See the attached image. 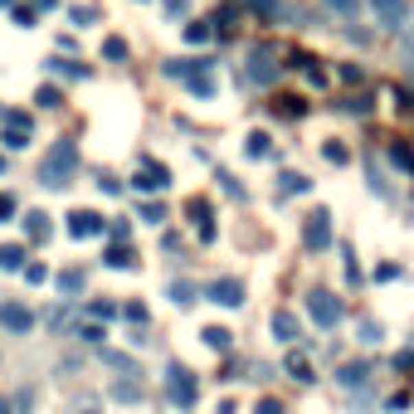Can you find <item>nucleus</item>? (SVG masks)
Instances as JSON below:
<instances>
[{"label":"nucleus","mask_w":414,"mask_h":414,"mask_svg":"<svg viewBox=\"0 0 414 414\" xmlns=\"http://www.w3.org/2000/svg\"><path fill=\"white\" fill-rule=\"evenodd\" d=\"M166 400H171L176 409H190V404L200 400V376H195L190 366H181V360H171V366H166Z\"/></svg>","instance_id":"nucleus-2"},{"label":"nucleus","mask_w":414,"mask_h":414,"mask_svg":"<svg viewBox=\"0 0 414 414\" xmlns=\"http://www.w3.org/2000/svg\"><path fill=\"white\" fill-rule=\"evenodd\" d=\"M0 141H5V151H25V146H30V127H5V132H0Z\"/></svg>","instance_id":"nucleus-22"},{"label":"nucleus","mask_w":414,"mask_h":414,"mask_svg":"<svg viewBox=\"0 0 414 414\" xmlns=\"http://www.w3.org/2000/svg\"><path fill=\"white\" fill-rule=\"evenodd\" d=\"M181 15H190V0H166V20H181Z\"/></svg>","instance_id":"nucleus-36"},{"label":"nucleus","mask_w":414,"mask_h":414,"mask_svg":"<svg viewBox=\"0 0 414 414\" xmlns=\"http://www.w3.org/2000/svg\"><path fill=\"white\" fill-rule=\"evenodd\" d=\"M166 297H171V307H181V312H185V307H195V288H190V283H171Z\"/></svg>","instance_id":"nucleus-20"},{"label":"nucleus","mask_w":414,"mask_h":414,"mask_svg":"<svg viewBox=\"0 0 414 414\" xmlns=\"http://www.w3.org/2000/svg\"><path fill=\"white\" fill-rule=\"evenodd\" d=\"M307 317H312L317 327H336L341 322V297L336 292H327V288H312V292H307Z\"/></svg>","instance_id":"nucleus-4"},{"label":"nucleus","mask_w":414,"mask_h":414,"mask_svg":"<svg viewBox=\"0 0 414 414\" xmlns=\"http://www.w3.org/2000/svg\"><path fill=\"white\" fill-rule=\"evenodd\" d=\"M390 278H400V268H395V264H380V268H376V283H390Z\"/></svg>","instance_id":"nucleus-45"},{"label":"nucleus","mask_w":414,"mask_h":414,"mask_svg":"<svg viewBox=\"0 0 414 414\" xmlns=\"http://www.w3.org/2000/svg\"><path fill=\"white\" fill-rule=\"evenodd\" d=\"M371 108H376L371 97H351V102H346V113H371Z\"/></svg>","instance_id":"nucleus-44"},{"label":"nucleus","mask_w":414,"mask_h":414,"mask_svg":"<svg viewBox=\"0 0 414 414\" xmlns=\"http://www.w3.org/2000/svg\"><path fill=\"white\" fill-rule=\"evenodd\" d=\"M371 10H376V20L385 30H404L409 25V5H404V0H371Z\"/></svg>","instance_id":"nucleus-10"},{"label":"nucleus","mask_w":414,"mask_h":414,"mask_svg":"<svg viewBox=\"0 0 414 414\" xmlns=\"http://www.w3.org/2000/svg\"><path fill=\"white\" fill-rule=\"evenodd\" d=\"M244 5H253V10H273V0H244Z\"/></svg>","instance_id":"nucleus-49"},{"label":"nucleus","mask_w":414,"mask_h":414,"mask_svg":"<svg viewBox=\"0 0 414 414\" xmlns=\"http://www.w3.org/2000/svg\"><path fill=\"white\" fill-rule=\"evenodd\" d=\"M200 341L210 346V351H220V356H225V351L234 346V332H229V327H200Z\"/></svg>","instance_id":"nucleus-14"},{"label":"nucleus","mask_w":414,"mask_h":414,"mask_svg":"<svg viewBox=\"0 0 414 414\" xmlns=\"http://www.w3.org/2000/svg\"><path fill=\"white\" fill-rule=\"evenodd\" d=\"M166 181H171V171L161 166V161H151V157H141V166H137V176H132V190L141 195H151V190H166Z\"/></svg>","instance_id":"nucleus-6"},{"label":"nucleus","mask_w":414,"mask_h":414,"mask_svg":"<svg viewBox=\"0 0 414 414\" xmlns=\"http://www.w3.org/2000/svg\"><path fill=\"white\" fill-rule=\"evenodd\" d=\"M322 157H327V161H336V166H346V161H351V151H346L341 141H322Z\"/></svg>","instance_id":"nucleus-30"},{"label":"nucleus","mask_w":414,"mask_h":414,"mask_svg":"<svg viewBox=\"0 0 414 414\" xmlns=\"http://www.w3.org/2000/svg\"><path fill=\"white\" fill-rule=\"evenodd\" d=\"M234 409H239L234 400H220V404H215V414H234Z\"/></svg>","instance_id":"nucleus-48"},{"label":"nucleus","mask_w":414,"mask_h":414,"mask_svg":"<svg viewBox=\"0 0 414 414\" xmlns=\"http://www.w3.org/2000/svg\"><path fill=\"white\" fill-rule=\"evenodd\" d=\"M0 327H5L10 336H30V332H34V312H30L25 302L5 297V302H0Z\"/></svg>","instance_id":"nucleus-5"},{"label":"nucleus","mask_w":414,"mask_h":414,"mask_svg":"<svg viewBox=\"0 0 414 414\" xmlns=\"http://www.w3.org/2000/svg\"><path fill=\"white\" fill-rule=\"evenodd\" d=\"M59 292H83V268H69V273H59Z\"/></svg>","instance_id":"nucleus-28"},{"label":"nucleus","mask_w":414,"mask_h":414,"mask_svg":"<svg viewBox=\"0 0 414 414\" xmlns=\"http://www.w3.org/2000/svg\"><path fill=\"white\" fill-rule=\"evenodd\" d=\"M185 39H190V44H205V39H210V25H205V20L185 25Z\"/></svg>","instance_id":"nucleus-33"},{"label":"nucleus","mask_w":414,"mask_h":414,"mask_svg":"<svg viewBox=\"0 0 414 414\" xmlns=\"http://www.w3.org/2000/svg\"><path fill=\"white\" fill-rule=\"evenodd\" d=\"M137 220H141V225H161V220H166V205H157V200H146L141 210H137Z\"/></svg>","instance_id":"nucleus-26"},{"label":"nucleus","mask_w":414,"mask_h":414,"mask_svg":"<svg viewBox=\"0 0 414 414\" xmlns=\"http://www.w3.org/2000/svg\"><path fill=\"white\" fill-rule=\"evenodd\" d=\"M283 371H288V380H297V385H312L317 376H312V366H307V356H288L283 360Z\"/></svg>","instance_id":"nucleus-17"},{"label":"nucleus","mask_w":414,"mask_h":414,"mask_svg":"<svg viewBox=\"0 0 414 414\" xmlns=\"http://www.w3.org/2000/svg\"><path fill=\"white\" fill-rule=\"evenodd\" d=\"M327 5H332V10H341V15H351V10H356V0H327Z\"/></svg>","instance_id":"nucleus-47"},{"label":"nucleus","mask_w":414,"mask_h":414,"mask_svg":"<svg viewBox=\"0 0 414 414\" xmlns=\"http://www.w3.org/2000/svg\"><path fill=\"white\" fill-rule=\"evenodd\" d=\"M122 312H127V322H137V327H146V307H137V302H127Z\"/></svg>","instance_id":"nucleus-38"},{"label":"nucleus","mask_w":414,"mask_h":414,"mask_svg":"<svg viewBox=\"0 0 414 414\" xmlns=\"http://www.w3.org/2000/svg\"><path fill=\"white\" fill-rule=\"evenodd\" d=\"M336 380H341L346 390H356L360 380H366V366H341V371H336Z\"/></svg>","instance_id":"nucleus-29"},{"label":"nucleus","mask_w":414,"mask_h":414,"mask_svg":"<svg viewBox=\"0 0 414 414\" xmlns=\"http://www.w3.org/2000/svg\"><path fill=\"white\" fill-rule=\"evenodd\" d=\"M268 327H273V341H283V346H292V341L302 336V322H297L292 307H278V312L268 317Z\"/></svg>","instance_id":"nucleus-7"},{"label":"nucleus","mask_w":414,"mask_h":414,"mask_svg":"<svg viewBox=\"0 0 414 414\" xmlns=\"http://www.w3.org/2000/svg\"><path fill=\"white\" fill-rule=\"evenodd\" d=\"M25 278H30V283H44L49 268H44V264H25Z\"/></svg>","instance_id":"nucleus-42"},{"label":"nucleus","mask_w":414,"mask_h":414,"mask_svg":"<svg viewBox=\"0 0 414 414\" xmlns=\"http://www.w3.org/2000/svg\"><path fill=\"white\" fill-rule=\"evenodd\" d=\"M253 414H288V409H283V400H258Z\"/></svg>","instance_id":"nucleus-37"},{"label":"nucleus","mask_w":414,"mask_h":414,"mask_svg":"<svg viewBox=\"0 0 414 414\" xmlns=\"http://www.w3.org/2000/svg\"><path fill=\"white\" fill-rule=\"evenodd\" d=\"M0 171H5V157H0Z\"/></svg>","instance_id":"nucleus-51"},{"label":"nucleus","mask_w":414,"mask_h":414,"mask_svg":"<svg viewBox=\"0 0 414 414\" xmlns=\"http://www.w3.org/2000/svg\"><path fill=\"white\" fill-rule=\"evenodd\" d=\"M205 297L220 302V307H244V283L239 278H215L210 288H205Z\"/></svg>","instance_id":"nucleus-9"},{"label":"nucleus","mask_w":414,"mask_h":414,"mask_svg":"<svg viewBox=\"0 0 414 414\" xmlns=\"http://www.w3.org/2000/svg\"><path fill=\"white\" fill-rule=\"evenodd\" d=\"M15 25H20V30H30V25H34V10H25V5H20V10H15Z\"/></svg>","instance_id":"nucleus-46"},{"label":"nucleus","mask_w":414,"mask_h":414,"mask_svg":"<svg viewBox=\"0 0 414 414\" xmlns=\"http://www.w3.org/2000/svg\"><path fill=\"white\" fill-rule=\"evenodd\" d=\"M185 210H190V220H195V229H200V244H215V225H210V200H205V195H195V200L185 205Z\"/></svg>","instance_id":"nucleus-12"},{"label":"nucleus","mask_w":414,"mask_h":414,"mask_svg":"<svg viewBox=\"0 0 414 414\" xmlns=\"http://www.w3.org/2000/svg\"><path fill=\"white\" fill-rule=\"evenodd\" d=\"M102 229H108V220H102L97 210H73V215H69V234H73V239H97Z\"/></svg>","instance_id":"nucleus-8"},{"label":"nucleus","mask_w":414,"mask_h":414,"mask_svg":"<svg viewBox=\"0 0 414 414\" xmlns=\"http://www.w3.org/2000/svg\"><path fill=\"white\" fill-rule=\"evenodd\" d=\"M273 113H278V117H302L307 102H302V97H273Z\"/></svg>","instance_id":"nucleus-23"},{"label":"nucleus","mask_w":414,"mask_h":414,"mask_svg":"<svg viewBox=\"0 0 414 414\" xmlns=\"http://www.w3.org/2000/svg\"><path fill=\"white\" fill-rule=\"evenodd\" d=\"M64 414H102V395L83 390V395H73V400L64 404Z\"/></svg>","instance_id":"nucleus-15"},{"label":"nucleus","mask_w":414,"mask_h":414,"mask_svg":"<svg viewBox=\"0 0 414 414\" xmlns=\"http://www.w3.org/2000/svg\"><path fill=\"white\" fill-rule=\"evenodd\" d=\"M113 400H127V404H137V400H141V385L122 376V380H113Z\"/></svg>","instance_id":"nucleus-24"},{"label":"nucleus","mask_w":414,"mask_h":414,"mask_svg":"<svg viewBox=\"0 0 414 414\" xmlns=\"http://www.w3.org/2000/svg\"><path fill=\"white\" fill-rule=\"evenodd\" d=\"M220 181H225V190H229V195H234V200H244V185H239V181H234V176H229V171H220Z\"/></svg>","instance_id":"nucleus-41"},{"label":"nucleus","mask_w":414,"mask_h":414,"mask_svg":"<svg viewBox=\"0 0 414 414\" xmlns=\"http://www.w3.org/2000/svg\"><path fill=\"white\" fill-rule=\"evenodd\" d=\"M34 5H39V10H49V5H54V0H34Z\"/></svg>","instance_id":"nucleus-50"},{"label":"nucleus","mask_w":414,"mask_h":414,"mask_svg":"<svg viewBox=\"0 0 414 414\" xmlns=\"http://www.w3.org/2000/svg\"><path fill=\"white\" fill-rule=\"evenodd\" d=\"M20 215V205H15V195L10 190H0V220H15Z\"/></svg>","instance_id":"nucleus-32"},{"label":"nucleus","mask_w":414,"mask_h":414,"mask_svg":"<svg viewBox=\"0 0 414 414\" xmlns=\"http://www.w3.org/2000/svg\"><path fill=\"white\" fill-rule=\"evenodd\" d=\"M102 54H108L113 64H122V59H127V39H117V34H108V39H102Z\"/></svg>","instance_id":"nucleus-27"},{"label":"nucleus","mask_w":414,"mask_h":414,"mask_svg":"<svg viewBox=\"0 0 414 414\" xmlns=\"http://www.w3.org/2000/svg\"><path fill=\"white\" fill-rule=\"evenodd\" d=\"M25 268V244H0V273H20Z\"/></svg>","instance_id":"nucleus-16"},{"label":"nucleus","mask_w":414,"mask_h":414,"mask_svg":"<svg viewBox=\"0 0 414 414\" xmlns=\"http://www.w3.org/2000/svg\"><path fill=\"white\" fill-rule=\"evenodd\" d=\"M88 312H93V317H102V322H108V317L117 312V307H113V302H93V307H88Z\"/></svg>","instance_id":"nucleus-43"},{"label":"nucleus","mask_w":414,"mask_h":414,"mask_svg":"<svg viewBox=\"0 0 414 414\" xmlns=\"http://www.w3.org/2000/svg\"><path fill=\"white\" fill-rule=\"evenodd\" d=\"M244 157H249V161H268V157H273V137H268V132H249V137H244Z\"/></svg>","instance_id":"nucleus-13"},{"label":"nucleus","mask_w":414,"mask_h":414,"mask_svg":"<svg viewBox=\"0 0 414 414\" xmlns=\"http://www.w3.org/2000/svg\"><path fill=\"white\" fill-rule=\"evenodd\" d=\"M97 190H108V195H117V190H122V181H117V176H108V171H102V176H97Z\"/></svg>","instance_id":"nucleus-39"},{"label":"nucleus","mask_w":414,"mask_h":414,"mask_svg":"<svg viewBox=\"0 0 414 414\" xmlns=\"http://www.w3.org/2000/svg\"><path fill=\"white\" fill-rule=\"evenodd\" d=\"M302 249L307 253H327L332 249V210H312L302 220Z\"/></svg>","instance_id":"nucleus-3"},{"label":"nucleus","mask_w":414,"mask_h":414,"mask_svg":"<svg viewBox=\"0 0 414 414\" xmlns=\"http://www.w3.org/2000/svg\"><path fill=\"white\" fill-rule=\"evenodd\" d=\"M34 102H39V108H64V93H59L54 83H44V88L34 93Z\"/></svg>","instance_id":"nucleus-25"},{"label":"nucleus","mask_w":414,"mask_h":414,"mask_svg":"<svg viewBox=\"0 0 414 414\" xmlns=\"http://www.w3.org/2000/svg\"><path fill=\"white\" fill-rule=\"evenodd\" d=\"M409 39H414V25H409Z\"/></svg>","instance_id":"nucleus-52"},{"label":"nucleus","mask_w":414,"mask_h":414,"mask_svg":"<svg viewBox=\"0 0 414 414\" xmlns=\"http://www.w3.org/2000/svg\"><path fill=\"white\" fill-rule=\"evenodd\" d=\"M73 171H78V141L59 137V141H54V151H49L44 166H39V185L59 190V185H69V176H73Z\"/></svg>","instance_id":"nucleus-1"},{"label":"nucleus","mask_w":414,"mask_h":414,"mask_svg":"<svg viewBox=\"0 0 414 414\" xmlns=\"http://www.w3.org/2000/svg\"><path fill=\"white\" fill-rule=\"evenodd\" d=\"M102 264H108V268H137V253L127 244H113L108 253H102Z\"/></svg>","instance_id":"nucleus-18"},{"label":"nucleus","mask_w":414,"mask_h":414,"mask_svg":"<svg viewBox=\"0 0 414 414\" xmlns=\"http://www.w3.org/2000/svg\"><path fill=\"white\" fill-rule=\"evenodd\" d=\"M102 336H108V332H102L97 322H88V327H78V341H88V346H97Z\"/></svg>","instance_id":"nucleus-34"},{"label":"nucleus","mask_w":414,"mask_h":414,"mask_svg":"<svg viewBox=\"0 0 414 414\" xmlns=\"http://www.w3.org/2000/svg\"><path fill=\"white\" fill-rule=\"evenodd\" d=\"M49 69H54V73H69V78H83L88 69H78V64H64V59H49Z\"/></svg>","instance_id":"nucleus-35"},{"label":"nucleus","mask_w":414,"mask_h":414,"mask_svg":"<svg viewBox=\"0 0 414 414\" xmlns=\"http://www.w3.org/2000/svg\"><path fill=\"white\" fill-rule=\"evenodd\" d=\"M278 185H283L288 195H307V190H312V176H302V171H283V176H278Z\"/></svg>","instance_id":"nucleus-19"},{"label":"nucleus","mask_w":414,"mask_h":414,"mask_svg":"<svg viewBox=\"0 0 414 414\" xmlns=\"http://www.w3.org/2000/svg\"><path fill=\"white\" fill-rule=\"evenodd\" d=\"M273 78H278V64H273V54H268V49H253V54H249V83L268 88Z\"/></svg>","instance_id":"nucleus-11"},{"label":"nucleus","mask_w":414,"mask_h":414,"mask_svg":"<svg viewBox=\"0 0 414 414\" xmlns=\"http://www.w3.org/2000/svg\"><path fill=\"white\" fill-rule=\"evenodd\" d=\"M341 78H346V83H366V69H356V64H341Z\"/></svg>","instance_id":"nucleus-40"},{"label":"nucleus","mask_w":414,"mask_h":414,"mask_svg":"<svg viewBox=\"0 0 414 414\" xmlns=\"http://www.w3.org/2000/svg\"><path fill=\"white\" fill-rule=\"evenodd\" d=\"M380 336H385L380 322H360V341H366V346H380Z\"/></svg>","instance_id":"nucleus-31"},{"label":"nucleus","mask_w":414,"mask_h":414,"mask_svg":"<svg viewBox=\"0 0 414 414\" xmlns=\"http://www.w3.org/2000/svg\"><path fill=\"white\" fill-rule=\"evenodd\" d=\"M25 234H30V239H49V215H44V210H30V215H25Z\"/></svg>","instance_id":"nucleus-21"}]
</instances>
